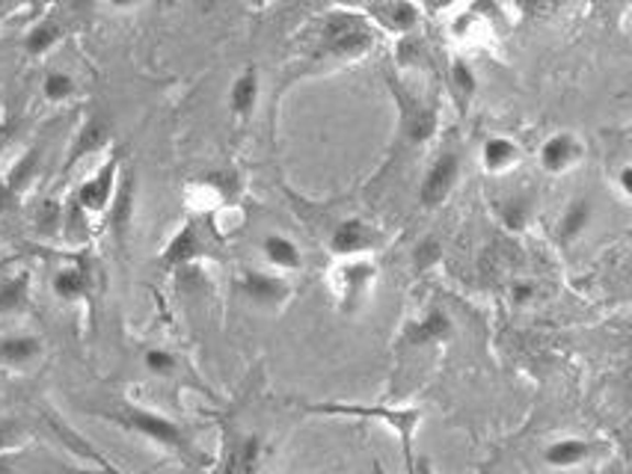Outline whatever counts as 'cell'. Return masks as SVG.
I'll use <instances>...</instances> for the list:
<instances>
[{
	"instance_id": "6da1fadb",
	"label": "cell",
	"mask_w": 632,
	"mask_h": 474,
	"mask_svg": "<svg viewBox=\"0 0 632 474\" xmlns=\"http://www.w3.org/2000/svg\"><path fill=\"white\" fill-rule=\"evenodd\" d=\"M312 415H339V418H362V421H383L392 433L398 436L404 454V469L413 474L416 465V448H413V436L421 425L419 406H395V404H312L306 406Z\"/></svg>"
},
{
	"instance_id": "7a4b0ae2",
	"label": "cell",
	"mask_w": 632,
	"mask_h": 474,
	"mask_svg": "<svg viewBox=\"0 0 632 474\" xmlns=\"http://www.w3.org/2000/svg\"><path fill=\"white\" fill-rule=\"evenodd\" d=\"M101 415H104L108 421H113V425L131 430V433L143 436V439L161 444V448H170L176 454L193 456V444L191 439H188V433H184L176 421H170V418H163V415L158 413H151V409H143V406L134 404H122L120 409H111V413Z\"/></svg>"
},
{
	"instance_id": "3957f363",
	"label": "cell",
	"mask_w": 632,
	"mask_h": 474,
	"mask_svg": "<svg viewBox=\"0 0 632 474\" xmlns=\"http://www.w3.org/2000/svg\"><path fill=\"white\" fill-rule=\"evenodd\" d=\"M374 279H377V267L372 261H345L336 267L332 273V285L339 294V306L345 315H353L365 306V300L372 294Z\"/></svg>"
},
{
	"instance_id": "277c9868",
	"label": "cell",
	"mask_w": 632,
	"mask_h": 474,
	"mask_svg": "<svg viewBox=\"0 0 632 474\" xmlns=\"http://www.w3.org/2000/svg\"><path fill=\"white\" fill-rule=\"evenodd\" d=\"M458 178H461V158H458L454 151H442L440 158L431 163V169H428L425 181H421V188H419L421 205L425 207L442 205L445 199L452 196Z\"/></svg>"
},
{
	"instance_id": "5b68a950",
	"label": "cell",
	"mask_w": 632,
	"mask_h": 474,
	"mask_svg": "<svg viewBox=\"0 0 632 474\" xmlns=\"http://www.w3.org/2000/svg\"><path fill=\"white\" fill-rule=\"evenodd\" d=\"M383 244V237L377 228H372L362 219H341L339 226L332 228L330 235V249L332 256L353 258L362 256V252H372Z\"/></svg>"
},
{
	"instance_id": "8992f818",
	"label": "cell",
	"mask_w": 632,
	"mask_h": 474,
	"mask_svg": "<svg viewBox=\"0 0 632 474\" xmlns=\"http://www.w3.org/2000/svg\"><path fill=\"white\" fill-rule=\"evenodd\" d=\"M585 158V146L579 143V137H573L567 131L562 134H552L541 148V163L550 176H562V172H571L579 160Z\"/></svg>"
},
{
	"instance_id": "52a82bcc",
	"label": "cell",
	"mask_w": 632,
	"mask_h": 474,
	"mask_svg": "<svg viewBox=\"0 0 632 474\" xmlns=\"http://www.w3.org/2000/svg\"><path fill=\"white\" fill-rule=\"evenodd\" d=\"M116 169L120 163L111 160L95 172L92 178H87L78 190V207L87 211V214H101L104 207L113 202V193H116Z\"/></svg>"
},
{
	"instance_id": "ba28073f",
	"label": "cell",
	"mask_w": 632,
	"mask_h": 474,
	"mask_svg": "<svg viewBox=\"0 0 632 474\" xmlns=\"http://www.w3.org/2000/svg\"><path fill=\"white\" fill-rule=\"evenodd\" d=\"M454 332L452 317L445 315L442 308H431L428 315L421 317L419 324H410L404 329V345L407 347H428L449 341Z\"/></svg>"
},
{
	"instance_id": "9c48e42d",
	"label": "cell",
	"mask_w": 632,
	"mask_h": 474,
	"mask_svg": "<svg viewBox=\"0 0 632 474\" xmlns=\"http://www.w3.org/2000/svg\"><path fill=\"white\" fill-rule=\"evenodd\" d=\"M597 451H600V444L588 442V439H576V436H567V439H558V442L546 444L543 463L550 465V469H576V465L588 463Z\"/></svg>"
},
{
	"instance_id": "30bf717a",
	"label": "cell",
	"mask_w": 632,
	"mask_h": 474,
	"mask_svg": "<svg viewBox=\"0 0 632 474\" xmlns=\"http://www.w3.org/2000/svg\"><path fill=\"white\" fill-rule=\"evenodd\" d=\"M365 15L372 21H377V24L390 30V33H398V36L410 33V30L419 24V7L404 3V0L372 3V7H365Z\"/></svg>"
},
{
	"instance_id": "8fae6325",
	"label": "cell",
	"mask_w": 632,
	"mask_h": 474,
	"mask_svg": "<svg viewBox=\"0 0 632 474\" xmlns=\"http://www.w3.org/2000/svg\"><path fill=\"white\" fill-rule=\"evenodd\" d=\"M241 291L250 296L252 303H259V306H280L292 294V287H289L285 279L268 276V273H247L241 279Z\"/></svg>"
},
{
	"instance_id": "7c38bea8",
	"label": "cell",
	"mask_w": 632,
	"mask_h": 474,
	"mask_svg": "<svg viewBox=\"0 0 632 474\" xmlns=\"http://www.w3.org/2000/svg\"><path fill=\"white\" fill-rule=\"evenodd\" d=\"M522 158L520 146L511 137H487L482 146V167L493 176H503L511 167H517Z\"/></svg>"
},
{
	"instance_id": "4fadbf2b",
	"label": "cell",
	"mask_w": 632,
	"mask_h": 474,
	"mask_svg": "<svg viewBox=\"0 0 632 474\" xmlns=\"http://www.w3.org/2000/svg\"><path fill=\"white\" fill-rule=\"evenodd\" d=\"M259 92H261V80H259L256 66H252V69H244L241 75L235 78V83H232V92H229L232 113L241 119L252 116V110H256V104H259Z\"/></svg>"
},
{
	"instance_id": "5bb4252c",
	"label": "cell",
	"mask_w": 632,
	"mask_h": 474,
	"mask_svg": "<svg viewBox=\"0 0 632 474\" xmlns=\"http://www.w3.org/2000/svg\"><path fill=\"white\" fill-rule=\"evenodd\" d=\"M404 134L410 143H428L437 134V110L419 101H404Z\"/></svg>"
},
{
	"instance_id": "9a60e30c",
	"label": "cell",
	"mask_w": 632,
	"mask_h": 474,
	"mask_svg": "<svg viewBox=\"0 0 632 474\" xmlns=\"http://www.w3.org/2000/svg\"><path fill=\"white\" fill-rule=\"evenodd\" d=\"M42 356V341L36 336L0 338V362L10 368H27Z\"/></svg>"
},
{
	"instance_id": "2e32d148",
	"label": "cell",
	"mask_w": 632,
	"mask_h": 474,
	"mask_svg": "<svg viewBox=\"0 0 632 474\" xmlns=\"http://www.w3.org/2000/svg\"><path fill=\"white\" fill-rule=\"evenodd\" d=\"M261 463V439L256 433L241 436L232 444L229 456H226V474H256Z\"/></svg>"
},
{
	"instance_id": "e0dca14e",
	"label": "cell",
	"mask_w": 632,
	"mask_h": 474,
	"mask_svg": "<svg viewBox=\"0 0 632 474\" xmlns=\"http://www.w3.org/2000/svg\"><path fill=\"white\" fill-rule=\"evenodd\" d=\"M261 256H264L268 264L276 267V270H301L303 264V256L301 249H297V244L282 235L264 237V240H261Z\"/></svg>"
},
{
	"instance_id": "ac0fdd59",
	"label": "cell",
	"mask_w": 632,
	"mask_h": 474,
	"mask_svg": "<svg viewBox=\"0 0 632 474\" xmlns=\"http://www.w3.org/2000/svg\"><path fill=\"white\" fill-rule=\"evenodd\" d=\"M31 303V273H12L0 282V315L24 312Z\"/></svg>"
},
{
	"instance_id": "d6986e66",
	"label": "cell",
	"mask_w": 632,
	"mask_h": 474,
	"mask_svg": "<svg viewBox=\"0 0 632 474\" xmlns=\"http://www.w3.org/2000/svg\"><path fill=\"white\" fill-rule=\"evenodd\" d=\"M108 137H111V128H108L101 119H90V122H87V125L78 131V137H75V146H71L66 167H75L78 160L87 158V155H92L95 148H101L104 143H108Z\"/></svg>"
},
{
	"instance_id": "ffe728a7",
	"label": "cell",
	"mask_w": 632,
	"mask_h": 474,
	"mask_svg": "<svg viewBox=\"0 0 632 474\" xmlns=\"http://www.w3.org/2000/svg\"><path fill=\"white\" fill-rule=\"evenodd\" d=\"M591 199H573L571 205L564 207L562 223H558V235L564 240H573V237H579L591 223Z\"/></svg>"
},
{
	"instance_id": "44dd1931",
	"label": "cell",
	"mask_w": 632,
	"mask_h": 474,
	"mask_svg": "<svg viewBox=\"0 0 632 474\" xmlns=\"http://www.w3.org/2000/svg\"><path fill=\"white\" fill-rule=\"evenodd\" d=\"M60 40L63 30L57 21H40V24H33L31 33L24 36V50H27L31 57H42V54H48Z\"/></svg>"
},
{
	"instance_id": "7402d4cb",
	"label": "cell",
	"mask_w": 632,
	"mask_h": 474,
	"mask_svg": "<svg viewBox=\"0 0 632 474\" xmlns=\"http://www.w3.org/2000/svg\"><path fill=\"white\" fill-rule=\"evenodd\" d=\"M54 294L60 296V300H81L83 294H87V285H90V279H87V273H83L81 267H66V270H60L57 276H54Z\"/></svg>"
},
{
	"instance_id": "603a6c76",
	"label": "cell",
	"mask_w": 632,
	"mask_h": 474,
	"mask_svg": "<svg viewBox=\"0 0 632 474\" xmlns=\"http://www.w3.org/2000/svg\"><path fill=\"white\" fill-rule=\"evenodd\" d=\"M449 87H452L454 95H458L461 101H466V104H470L472 95L478 92V78H475V71H472V66L466 63V59H461V57L452 59V69H449Z\"/></svg>"
},
{
	"instance_id": "cb8c5ba5",
	"label": "cell",
	"mask_w": 632,
	"mask_h": 474,
	"mask_svg": "<svg viewBox=\"0 0 632 474\" xmlns=\"http://www.w3.org/2000/svg\"><path fill=\"white\" fill-rule=\"evenodd\" d=\"M42 95L48 101H66L75 95V80L66 71H48L42 80Z\"/></svg>"
},
{
	"instance_id": "d4e9b609",
	"label": "cell",
	"mask_w": 632,
	"mask_h": 474,
	"mask_svg": "<svg viewBox=\"0 0 632 474\" xmlns=\"http://www.w3.org/2000/svg\"><path fill=\"white\" fill-rule=\"evenodd\" d=\"M143 365H146V371L155 376H170L176 368H179V362H176V356L170 353V350H163V347H151V350H146V356H143Z\"/></svg>"
},
{
	"instance_id": "484cf974",
	"label": "cell",
	"mask_w": 632,
	"mask_h": 474,
	"mask_svg": "<svg viewBox=\"0 0 632 474\" xmlns=\"http://www.w3.org/2000/svg\"><path fill=\"white\" fill-rule=\"evenodd\" d=\"M196 256V235H193V228H184L176 240L167 249V261L170 264H179V261H188V258Z\"/></svg>"
},
{
	"instance_id": "4316f807",
	"label": "cell",
	"mask_w": 632,
	"mask_h": 474,
	"mask_svg": "<svg viewBox=\"0 0 632 474\" xmlns=\"http://www.w3.org/2000/svg\"><path fill=\"white\" fill-rule=\"evenodd\" d=\"M440 258H442V244L437 237H425L419 247L413 249V261H416L419 270H428V267L437 264Z\"/></svg>"
},
{
	"instance_id": "83f0119b",
	"label": "cell",
	"mask_w": 632,
	"mask_h": 474,
	"mask_svg": "<svg viewBox=\"0 0 632 474\" xmlns=\"http://www.w3.org/2000/svg\"><path fill=\"white\" fill-rule=\"evenodd\" d=\"M499 217H503L505 228H511V232H522V228H526V219H529V207L522 205L520 199H514V202L499 207Z\"/></svg>"
},
{
	"instance_id": "f1b7e54d",
	"label": "cell",
	"mask_w": 632,
	"mask_h": 474,
	"mask_svg": "<svg viewBox=\"0 0 632 474\" xmlns=\"http://www.w3.org/2000/svg\"><path fill=\"white\" fill-rule=\"evenodd\" d=\"M36 226H40V232H45V235H57L63 226V211L57 202H45L40 211V217H36Z\"/></svg>"
},
{
	"instance_id": "f546056e",
	"label": "cell",
	"mask_w": 632,
	"mask_h": 474,
	"mask_svg": "<svg viewBox=\"0 0 632 474\" xmlns=\"http://www.w3.org/2000/svg\"><path fill=\"white\" fill-rule=\"evenodd\" d=\"M374 474H386L381 469V463H374ZM413 474H433L431 460H428V456H419V460H416V465H413Z\"/></svg>"
},
{
	"instance_id": "4dcf8cb0",
	"label": "cell",
	"mask_w": 632,
	"mask_h": 474,
	"mask_svg": "<svg viewBox=\"0 0 632 474\" xmlns=\"http://www.w3.org/2000/svg\"><path fill=\"white\" fill-rule=\"evenodd\" d=\"M532 294H534V287L529 285V282H517L511 291V300L514 303H526V300H532Z\"/></svg>"
},
{
	"instance_id": "1f68e13d",
	"label": "cell",
	"mask_w": 632,
	"mask_h": 474,
	"mask_svg": "<svg viewBox=\"0 0 632 474\" xmlns=\"http://www.w3.org/2000/svg\"><path fill=\"white\" fill-rule=\"evenodd\" d=\"M618 184H621V196L630 199L632 196V167L621 169V178H618Z\"/></svg>"
}]
</instances>
